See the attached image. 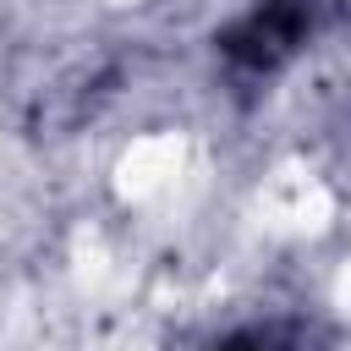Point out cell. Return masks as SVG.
<instances>
[{"label":"cell","mask_w":351,"mask_h":351,"mask_svg":"<svg viewBox=\"0 0 351 351\" xmlns=\"http://www.w3.org/2000/svg\"><path fill=\"white\" fill-rule=\"evenodd\" d=\"M307 27H313V0H263L219 33V49L247 71H269L307 38Z\"/></svg>","instance_id":"6da1fadb"}]
</instances>
